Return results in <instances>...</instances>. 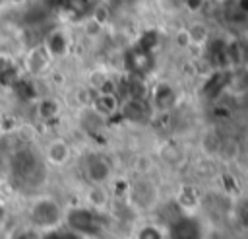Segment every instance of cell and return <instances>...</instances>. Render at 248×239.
Returning a JSON list of instances; mask_svg holds the SVG:
<instances>
[{
  "mask_svg": "<svg viewBox=\"0 0 248 239\" xmlns=\"http://www.w3.org/2000/svg\"><path fill=\"white\" fill-rule=\"evenodd\" d=\"M27 218H29V225H31L33 231L50 233L62 223L64 212H62L60 204L54 198L39 196V198H35L31 202V206L27 210Z\"/></svg>",
  "mask_w": 248,
  "mask_h": 239,
  "instance_id": "6da1fadb",
  "label": "cell"
},
{
  "mask_svg": "<svg viewBox=\"0 0 248 239\" xmlns=\"http://www.w3.org/2000/svg\"><path fill=\"white\" fill-rule=\"evenodd\" d=\"M10 173L14 181L29 185L37 183V175L41 173V159L31 148H19L10 157Z\"/></svg>",
  "mask_w": 248,
  "mask_h": 239,
  "instance_id": "7a4b0ae2",
  "label": "cell"
},
{
  "mask_svg": "<svg viewBox=\"0 0 248 239\" xmlns=\"http://www.w3.org/2000/svg\"><path fill=\"white\" fill-rule=\"evenodd\" d=\"M64 220L68 222V225L74 231H79V233H95V229L99 225L97 214L87 208H74L64 216Z\"/></svg>",
  "mask_w": 248,
  "mask_h": 239,
  "instance_id": "3957f363",
  "label": "cell"
},
{
  "mask_svg": "<svg viewBox=\"0 0 248 239\" xmlns=\"http://www.w3.org/2000/svg\"><path fill=\"white\" fill-rule=\"evenodd\" d=\"M85 175L93 185H103L110 177V163L101 155H89L85 161Z\"/></svg>",
  "mask_w": 248,
  "mask_h": 239,
  "instance_id": "277c9868",
  "label": "cell"
},
{
  "mask_svg": "<svg viewBox=\"0 0 248 239\" xmlns=\"http://www.w3.org/2000/svg\"><path fill=\"white\" fill-rule=\"evenodd\" d=\"M70 154H72V152H70V146H68V142L62 140V138L52 140V142L46 146V152H45L46 161L52 163V165H64V163L70 159Z\"/></svg>",
  "mask_w": 248,
  "mask_h": 239,
  "instance_id": "5b68a950",
  "label": "cell"
},
{
  "mask_svg": "<svg viewBox=\"0 0 248 239\" xmlns=\"http://www.w3.org/2000/svg\"><path fill=\"white\" fill-rule=\"evenodd\" d=\"M93 111L101 119L114 115L118 111V97H116V93H97L93 97Z\"/></svg>",
  "mask_w": 248,
  "mask_h": 239,
  "instance_id": "8992f818",
  "label": "cell"
},
{
  "mask_svg": "<svg viewBox=\"0 0 248 239\" xmlns=\"http://www.w3.org/2000/svg\"><path fill=\"white\" fill-rule=\"evenodd\" d=\"M174 99H176V93L169 84L161 82L153 87V103L159 111H169L174 105Z\"/></svg>",
  "mask_w": 248,
  "mask_h": 239,
  "instance_id": "52a82bcc",
  "label": "cell"
},
{
  "mask_svg": "<svg viewBox=\"0 0 248 239\" xmlns=\"http://www.w3.org/2000/svg\"><path fill=\"white\" fill-rule=\"evenodd\" d=\"M132 198L136 204H140L141 208H149L155 198H157V192H155V187L147 181H140L136 183V187L132 188Z\"/></svg>",
  "mask_w": 248,
  "mask_h": 239,
  "instance_id": "ba28073f",
  "label": "cell"
},
{
  "mask_svg": "<svg viewBox=\"0 0 248 239\" xmlns=\"http://www.w3.org/2000/svg\"><path fill=\"white\" fill-rule=\"evenodd\" d=\"M126 64L132 72H147L153 66V56L151 52H143V51H130L126 56Z\"/></svg>",
  "mask_w": 248,
  "mask_h": 239,
  "instance_id": "9c48e42d",
  "label": "cell"
},
{
  "mask_svg": "<svg viewBox=\"0 0 248 239\" xmlns=\"http://www.w3.org/2000/svg\"><path fill=\"white\" fill-rule=\"evenodd\" d=\"M248 60V49L244 43L240 41H234V43H229L227 45V64H232V66H240Z\"/></svg>",
  "mask_w": 248,
  "mask_h": 239,
  "instance_id": "30bf717a",
  "label": "cell"
},
{
  "mask_svg": "<svg viewBox=\"0 0 248 239\" xmlns=\"http://www.w3.org/2000/svg\"><path fill=\"white\" fill-rule=\"evenodd\" d=\"M60 113V105L56 99H50V97H45V99H39L37 103V117L43 119V120H52L56 119Z\"/></svg>",
  "mask_w": 248,
  "mask_h": 239,
  "instance_id": "8fae6325",
  "label": "cell"
},
{
  "mask_svg": "<svg viewBox=\"0 0 248 239\" xmlns=\"http://www.w3.org/2000/svg\"><path fill=\"white\" fill-rule=\"evenodd\" d=\"M46 51L52 54V56H62L66 51H68V39L62 31H54L48 35L46 39Z\"/></svg>",
  "mask_w": 248,
  "mask_h": 239,
  "instance_id": "7c38bea8",
  "label": "cell"
},
{
  "mask_svg": "<svg viewBox=\"0 0 248 239\" xmlns=\"http://www.w3.org/2000/svg\"><path fill=\"white\" fill-rule=\"evenodd\" d=\"M209 60H211V64H215L219 68L227 66V43L223 39L211 41V45H209Z\"/></svg>",
  "mask_w": 248,
  "mask_h": 239,
  "instance_id": "4fadbf2b",
  "label": "cell"
},
{
  "mask_svg": "<svg viewBox=\"0 0 248 239\" xmlns=\"http://www.w3.org/2000/svg\"><path fill=\"white\" fill-rule=\"evenodd\" d=\"M87 202H89L91 210H103L108 204V194L101 185H93L91 190L87 192Z\"/></svg>",
  "mask_w": 248,
  "mask_h": 239,
  "instance_id": "5bb4252c",
  "label": "cell"
},
{
  "mask_svg": "<svg viewBox=\"0 0 248 239\" xmlns=\"http://www.w3.org/2000/svg\"><path fill=\"white\" fill-rule=\"evenodd\" d=\"M122 115L128 120H141L145 117V107L140 99H126V103L122 105Z\"/></svg>",
  "mask_w": 248,
  "mask_h": 239,
  "instance_id": "9a60e30c",
  "label": "cell"
},
{
  "mask_svg": "<svg viewBox=\"0 0 248 239\" xmlns=\"http://www.w3.org/2000/svg\"><path fill=\"white\" fill-rule=\"evenodd\" d=\"M225 84H227V74H225V72H217V74H213V76L207 80V84L203 85V93L209 95V97H215V95L225 87Z\"/></svg>",
  "mask_w": 248,
  "mask_h": 239,
  "instance_id": "2e32d148",
  "label": "cell"
},
{
  "mask_svg": "<svg viewBox=\"0 0 248 239\" xmlns=\"http://www.w3.org/2000/svg\"><path fill=\"white\" fill-rule=\"evenodd\" d=\"M27 66H29L31 72H41V70L46 66V54H45V51L35 49V51L29 54V58H27Z\"/></svg>",
  "mask_w": 248,
  "mask_h": 239,
  "instance_id": "e0dca14e",
  "label": "cell"
},
{
  "mask_svg": "<svg viewBox=\"0 0 248 239\" xmlns=\"http://www.w3.org/2000/svg\"><path fill=\"white\" fill-rule=\"evenodd\" d=\"M225 17H227L231 23L246 21V14H244V10L240 8V4H227V8H225Z\"/></svg>",
  "mask_w": 248,
  "mask_h": 239,
  "instance_id": "ac0fdd59",
  "label": "cell"
},
{
  "mask_svg": "<svg viewBox=\"0 0 248 239\" xmlns=\"http://www.w3.org/2000/svg\"><path fill=\"white\" fill-rule=\"evenodd\" d=\"M157 45V33L155 31H145L141 37H140V43H138V51H143V52H151Z\"/></svg>",
  "mask_w": 248,
  "mask_h": 239,
  "instance_id": "d6986e66",
  "label": "cell"
},
{
  "mask_svg": "<svg viewBox=\"0 0 248 239\" xmlns=\"http://www.w3.org/2000/svg\"><path fill=\"white\" fill-rule=\"evenodd\" d=\"M64 8L74 16H83L89 10V0H62Z\"/></svg>",
  "mask_w": 248,
  "mask_h": 239,
  "instance_id": "ffe728a7",
  "label": "cell"
},
{
  "mask_svg": "<svg viewBox=\"0 0 248 239\" xmlns=\"http://www.w3.org/2000/svg\"><path fill=\"white\" fill-rule=\"evenodd\" d=\"M161 157L169 163H178L182 159V152L174 146V144H165L163 150H161Z\"/></svg>",
  "mask_w": 248,
  "mask_h": 239,
  "instance_id": "44dd1931",
  "label": "cell"
},
{
  "mask_svg": "<svg viewBox=\"0 0 248 239\" xmlns=\"http://www.w3.org/2000/svg\"><path fill=\"white\" fill-rule=\"evenodd\" d=\"M138 239H165L161 229L155 227V225H143L140 231H138Z\"/></svg>",
  "mask_w": 248,
  "mask_h": 239,
  "instance_id": "7402d4cb",
  "label": "cell"
},
{
  "mask_svg": "<svg viewBox=\"0 0 248 239\" xmlns=\"http://www.w3.org/2000/svg\"><path fill=\"white\" fill-rule=\"evenodd\" d=\"M178 200H180L182 206H194V204H198V194L192 187H188V188H182Z\"/></svg>",
  "mask_w": 248,
  "mask_h": 239,
  "instance_id": "603a6c76",
  "label": "cell"
},
{
  "mask_svg": "<svg viewBox=\"0 0 248 239\" xmlns=\"http://www.w3.org/2000/svg\"><path fill=\"white\" fill-rule=\"evenodd\" d=\"M188 37H192V41H203L205 39V35H207V31H205V27H202V25H194L188 33H186Z\"/></svg>",
  "mask_w": 248,
  "mask_h": 239,
  "instance_id": "cb8c5ba5",
  "label": "cell"
},
{
  "mask_svg": "<svg viewBox=\"0 0 248 239\" xmlns=\"http://www.w3.org/2000/svg\"><path fill=\"white\" fill-rule=\"evenodd\" d=\"M202 4H203V0H184V6H186L188 10H192V12L200 10V8H202Z\"/></svg>",
  "mask_w": 248,
  "mask_h": 239,
  "instance_id": "d4e9b609",
  "label": "cell"
}]
</instances>
